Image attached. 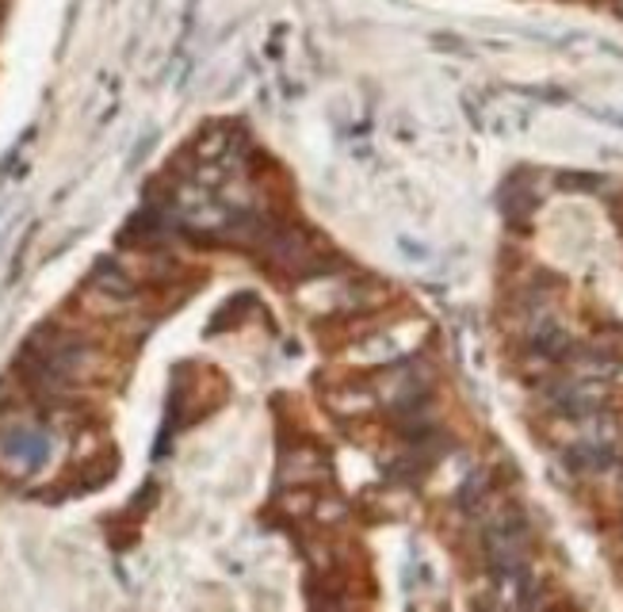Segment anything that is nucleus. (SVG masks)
Listing matches in <instances>:
<instances>
[]
</instances>
